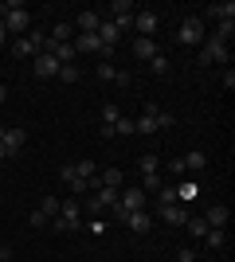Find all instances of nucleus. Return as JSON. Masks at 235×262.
<instances>
[{"instance_id":"obj_1","label":"nucleus","mask_w":235,"mask_h":262,"mask_svg":"<svg viewBox=\"0 0 235 262\" xmlns=\"http://www.w3.org/2000/svg\"><path fill=\"white\" fill-rule=\"evenodd\" d=\"M0 20H4V28L16 35H28V24H32V16H28V8H24L20 0H12V4H0Z\"/></svg>"},{"instance_id":"obj_2","label":"nucleus","mask_w":235,"mask_h":262,"mask_svg":"<svg viewBox=\"0 0 235 262\" xmlns=\"http://www.w3.org/2000/svg\"><path fill=\"white\" fill-rule=\"evenodd\" d=\"M145 208H149V196L141 188H122V192H118V204H114V215L125 219L130 211H145Z\"/></svg>"},{"instance_id":"obj_3","label":"nucleus","mask_w":235,"mask_h":262,"mask_svg":"<svg viewBox=\"0 0 235 262\" xmlns=\"http://www.w3.org/2000/svg\"><path fill=\"white\" fill-rule=\"evenodd\" d=\"M196 63H200V67L227 63V43H224V39H216V35H208V39L200 43V55H196Z\"/></svg>"},{"instance_id":"obj_4","label":"nucleus","mask_w":235,"mask_h":262,"mask_svg":"<svg viewBox=\"0 0 235 262\" xmlns=\"http://www.w3.org/2000/svg\"><path fill=\"white\" fill-rule=\"evenodd\" d=\"M44 47H47L44 32H28V35H20V39L12 43V55H16V59H28V55H39Z\"/></svg>"},{"instance_id":"obj_5","label":"nucleus","mask_w":235,"mask_h":262,"mask_svg":"<svg viewBox=\"0 0 235 262\" xmlns=\"http://www.w3.org/2000/svg\"><path fill=\"white\" fill-rule=\"evenodd\" d=\"M180 43H188V47H200L204 43V39H208V32H204V20H200V16H188V20H184V24H180Z\"/></svg>"},{"instance_id":"obj_6","label":"nucleus","mask_w":235,"mask_h":262,"mask_svg":"<svg viewBox=\"0 0 235 262\" xmlns=\"http://www.w3.org/2000/svg\"><path fill=\"white\" fill-rule=\"evenodd\" d=\"M75 51H98L102 63H106V59L114 55V47H102L98 32H78V35H75Z\"/></svg>"},{"instance_id":"obj_7","label":"nucleus","mask_w":235,"mask_h":262,"mask_svg":"<svg viewBox=\"0 0 235 262\" xmlns=\"http://www.w3.org/2000/svg\"><path fill=\"white\" fill-rule=\"evenodd\" d=\"M157 24H161V16H157V12H137V16H134V28H137V35H141V39H153Z\"/></svg>"},{"instance_id":"obj_8","label":"nucleus","mask_w":235,"mask_h":262,"mask_svg":"<svg viewBox=\"0 0 235 262\" xmlns=\"http://www.w3.org/2000/svg\"><path fill=\"white\" fill-rule=\"evenodd\" d=\"M157 110H161V106H153V102L141 110V118L134 121V133H145V137H149V133H157Z\"/></svg>"},{"instance_id":"obj_9","label":"nucleus","mask_w":235,"mask_h":262,"mask_svg":"<svg viewBox=\"0 0 235 262\" xmlns=\"http://www.w3.org/2000/svg\"><path fill=\"white\" fill-rule=\"evenodd\" d=\"M122 223H125L130 231H134V235H145V231L153 227V215H149V211H130V215H125Z\"/></svg>"},{"instance_id":"obj_10","label":"nucleus","mask_w":235,"mask_h":262,"mask_svg":"<svg viewBox=\"0 0 235 262\" xmlns=\"http://www.w3.org/2000/svg\"><path fill=\"white\" fill-rule=\"evenodd\" d=\"M35 75H39V78H59V63L47 51H39V55H35Z\"/></svg>"},{"instance_id":"obj_11","label":"nucleus","mask_w":235,"mask_h":262,"mask_svg":"<svg viewBox=\"0 0 235 262\" xmlns=\"http://www.w3.org/2000/svg\"><path fill=\"white\" fill-rule=\"evenodd\" d=\"M157 211H161V219H165L168 227H184V219H188L184 204H168V208H157Z\"/></svg>"},{"instance_id":"obj_12","label":"nucleus","mask_w":235,"mask_h":262,"mask_svg":"<svg viewBox=\"0 0 235 262\" xmlns=\"http://www.w3.org/2000/svg\"><path fill=\"white\" fill-rule=\"evenodd\" d=\"M59 180H63V184H71V192H75V196H82V192H90V180H82V176H75V168H63V172H59Z\"/></svg>"},{"instance_id":"obj_13","label":"nucleus","mask_w":235,"mask_h":262,"mask_svg":"<svg viewBox=\"0 0 235 262\" xmlns=\"http://www.w3.org/2000/svg\"><path fill=\"white\" fill-rule=\"evenodd\" d=\"M118 204V188H98V196L90 200V211H102V208H114Z\"/></svg>"},{"instance_id":"obj_14","label":"nucleus","mask_w":235,"mask_h":262,"mask_svg":"<svg viewBox=\"0 0 235 262\" xmlns=\"http://www.w3.org/2000/svg\"><path fill=\"white\" fill-rule=\"evenodd\" d=\"M98 39H102V47H118L122 32L114 28V20H102V24H98Z\"/></svg>"},{"instance_id":"obj_15","label":"nucleus","mask_w":235,"mask_h":262,"mask_svg":"<svg viewBox=\"0 0 235 262\" xmlns=\"http://www.w3.org/2000/svg\"><path fill=\"white\" fill-rule=\"evenodd\" d=\"M204 223H208L212 231H224V227H227V208H224V204H216V208H208Z\"/></svg>"},{"instance_id":"obj_16","label":"nucleus","mask_w":235,"mask_h":262,"mask_svg":"<svg viewBox=\"0 0 235 262\" xmlns=\"http://www.w3.org/2000/svg\"><path fill=\"white\" fill-rule=\"evenodd\" d=\"M24 141H28V133H24V129H8V133H4V153H20V149H24Z\"/></svg>"},{"instance_id":"obj_17","label":"nucleus","mask_w":235,"mask_h":262,"mask_svg":"<svg viewBox=\"0 0 235 262\" xmlns=\"http://www.w3.org/2000/svg\"><path fill=\"white\" fill-rule=\"evenodd\" d=\"M180 161H184V172H200L204 164H208V153H204V149H192V153H184Z\"/></svg>"},{"instance_id":"obj_18","label":"nucleus","mask_w":235,"mask_h":262,"mask_svg":"<svg viewBox=\"0 0 235 262\" xmlns=\"http://www.w3.org/2000/svg\"><path fill=\"white\" fill-rule=\"evenodd\" d=\"M78 32H98V24H102V16L98 12H78Z\"/></svg>"},{"instance_id":"obj_19","label":"nucleus","mask_w":235,"mask_h":262,"mask_svg":"<svg viewBox=\"0 0 235 262\" xmlns=\"http://www.w3.org/2000/svg\"><path fill=\"white\" fill-rule=\"evenodd\" d=\"M157 168H161V161H157V153H141V157H137V172H141V176H153Z\"/></svg>"},{"instance_id":"obj_20","label":"nucleus","mask_w":235,"mask_h":262,"mask_svg":"<svg viewBox=\"0 0 235 262\" xmlns=\"http://www.w3.org/2000/svg\"><path fill=\"white\" fill-rule=\"evenodd\" d=\"M59 219H67L71 231L78 227V204H75V200H63V208H59Z\"/></svg>"},{"instance_id":"obj_21","label":"nucleus","mask_w":235,"mask_h":262,"mask_svg":"<svg viewBox=\"0 0 235 262\" xmlns=\"http://www.w3.org/2000/svg\"><path fill=\"white\" fill-rule=\"evenodd\" d=\"M134 55H137V59H145V63H149V59H153V55H157V43H153V39H141V35H137V43H134Z\"/></svg>"},{"instance_id":"obj_22","label":"nucleus","mask_w":235,"mask_h":262,"mask_svg":"<svg viewBox=\"0 0 235 262\" xmlns=\"http://www.w3.org/2000/svg\"><path fill=\"white\" fill-rule=\"evenodd\" d=\"M208 16H212V20H235V4L231 0H227V4H212Z\"/></svg>"},{"instance_id":"obj_23","label":"nucleus","mask_w":235,"mask_h":262,"mask_svg":"<svg viewBox=\"0 0 235 262\" xmlns=\"http://www.w3.org/2000/svg\"><path fill=\"white\" fill-rule=\"evenodd\" d=\"M184 227H188L192 235H196V239H204V235L212 231V227H208V223H204V215H188V219H184Z\"/></svg>"},{"instance_id":"obj_24","label":"nucleus","mask_w":235,"mask_h":262,"mask_svg":"<svg viewBox=\"0 0 235 262\" xmlns=\"http://www.w3.org/2000/svg\"><path fill=\"white\" fill-rule=\"evenodd\" d=\"M59 208H63V200H59V196H44V200H39V211H44L47 219H55Z\"/></svg>"},{"instance_id":"obj_25","label":"nucleus","mask_w":235,"mask_h":262,"mask_svg":"<svg viewBox=\"0 0 235 262\" xmlns=\"http://www.w3.org/2000/svg\"><path fill=\"white\" fill-rule=\"evenodd\" d=\"M161 172H153V176H141V192H145V196H157V192H161Z\"/></svg>"},{"instance_id":"obj_26","label":"nucleus","mask_w":235,"mask_h":262,"mask_svg":"<svg viewBox=\"0 0 235 262\" xmlns=\"http://www.w3.org/2000/svg\"><path fill=\"white\" fill-rule=\"evenodd\" d=\"M71 168H75V176H82V180H90V176L98 172V164L90 161V157H87V161H75V164H71Z\"/></svg>"},{"instance_id":"obj_27","label":"nucleus","mask_w":235,"mask_h":262,"mask_svg":"<svg viewBox=\"0 0 235 262\" xmlns=\"http://www.w3.org/2000/svg\"><path fill=\"white\" fill-rule=\"evenodd\" d=\"M47 39H51V43H67V39H71V24H55Z\"/></svg>"},{"instance_id":"obj_28","label":"nucleus","mask_w":235,"mask_h":262,"mask_svg":"<svg viewBox=\"0 0 235 262\" xmlns=\"http://www.w3.org/2000/svg\"><path fill=\"white\" fill-rule=\"evenodd\" d=\"M118 118H122V110L114 106V102H106V106H102V125H110V129H114V121H118Z\"/></svg>"},{"instance_id":"obj_29","label":"nucleus","mask_w":235,"mask_h":262,"mask_svg":"<svg viewBox=\"0 0 235 262\" xmlns=\"http://www.w3.org/2000/svg\"><path fill=\"white\" fill-rule=\"evenodd\" d=\"M110 12H114V20H122V16H134V4L130 0H114Z\"/></svg>"},{"instance_id":"obj_30","label":"nucleus","mask_w":235,"mask_h":262,"mask_svg":"<svg viewBox=\"0 0 235 262\" xmlns=\"http://www.w3.org/2000/svg\"><path fill=\"white\" fill-rule=\"evenodd\" d=\"M184 200H196V184H192V180H184V184L177 188V204H184Z\"/></svg>"},{"instance_id":"obj_31","label":"nucleus","mask_w":235,"mask_h":262,"mask_svg":"<svg viewBox=\"0 0 235 262\" xmlns=\"http://www.w3.org/2000/svg\"><path fill=\"white\" fill-rule=\"evenodd\" d=\"M168 204H177V188H161L157 192V208H168Z\"/></svg>"},{"instance_id":"obj_32","label":"nucleus","mask_w":235,"mask_h":262,"mask_svg":"<svg viewBox=\"0 0 235 262\" xmlns=\"http://www.w3.org/2000/svg\"><path fill=\"white\" fill-rule=\"evenodd\" d=\"M231 35H235V20H220V28H216V39H224V43H227Z\"/></svg>"},{"instance_id":"obj_33","label":"nucleus","mask_w":235,"mask_h":262,"mask_svg":"<svg viewBox=\"0 0 235 262\" xmlns=\"http://www.w3.org/2000/svg\"><path fill=\"white\" fill-rule=\"evenodd\" d=\"M94 75H98L102 82H110V78L118 75V67H114V63H98V71H94Z\"/></svg>"},{"instance_id":"obj_34","label":"nucleus","mask_w":235,"mask_h":262,"mask_svg":"<svg viewBox=\"0 0 235 262\" xmlns=\"http://www.w3.org/2000/svg\"><path fill=\"white\" fill-rule=\"evenodd\" d=\"M59 78H63V82H78V67H75V63L59 67Z\"/></svg>"},{"instance_id":"obj_35","label":"nucleus","mask_w":235,"mask_h":262,"mask_svg":"<svg viewBox=\"0 0 235 262\" xmlns=\"http://www.w3.org/2000/svg\"><path fill=\"white\" fill-rule=\"evenodd\" d=\"M173 125H177V118L165 114V110H157V129H173Z\"/></svg>"},{"instance_id":"obj_36","label":"nucleus","mask_w":235,"mask_h":262,"mask_svg":"<svg viewBox=\"0 0 235 262\" xmlns=\"http://www.w3.org/2000/svg\"><path fill=\"white\" fill-rule=\"evenodd\" d=\"M204 239H208V247H216V251H220V247L227 243V235H224V231H208Z\"/></svg>"},{"instance_id":"obj_37","label":"nucleus","mask_w":235,"mask_h":262,"mask_svg":"<svg viewBox=\"0 0 235 262\" xmlns=\"http://www.w3.org/2000/svg\"><path fill=\"white\" fill-rule=\"evenodd\" d=\"M149 67H153L157 75H168V59H165V55H153V59H149Z\"/></svg>"},{"instance_id":"obj_38","label":"nucleus","mask_w":235,"mask_h":262,"mask_svg":"<svg viewBox=\"0 0 235 262\" xmlns=\"http://www.w3.org/2000/svg\"><path fill=\"white\" fill-rule=\"evenodd\" d=\"M114 133L130 137V133H134V121H130V118H118V121H114Z\"/></svg>"},{"instance_id":"obj_39","label":"nucleus","mask_w":235,"mask_h":262,"mask_svg":"<svg viewBox=\"0 0 235 262\" xmlns=\"http://www.w3.org/2000/svg\"><path fill=\"white\" fill-rule=\"evenodd\" d=\"M47 223H51V219H47V215H44V211L35 208V211H32V227H47Z\"/></svg>"},{"instance_id":"obj_40","label":"nucleus","mask_w":235,"mask_h":262,"mask_svg":"<svg viewBox=\"0 0 235 262\" xmlns=\"http://www.w3.org/2000/svg\"><path fill=\"white\" fill-rule=\"evenodd\" d=\"M177 262H196V251H188V247H184V251H177Z\"/></svg>"},{"instance_id":"obj_41","label":"nucleus","mask_w":235,"mask_h":262,"mask_svg":"<svg viewBox=\"0 0 235 262\" xmlns=\"http://www.w3.org/2000/svg\"><path fill=\"white\" fill-rule=\"evenodd\" d=\"M114 82H118V86H130L134 78H130V71H118V75H114Z\"/></svg>"},{"instance_id":"obj_42","label":"nucleus","mask_w":235,"mask_h":262,"mask_svg":"<svg viewBox=\"0 0 235 262\" xmlns=\"http://www.w3.org/2000/svg\"><path fill=\"white\" fill-rule=\"evenodd\" d=\"M8 43V28H4V20H0V47Z\"/></svg>"},{"instance_id":"obj_43","label":"nucleus","mask_w":235,"mask_h":262,"mask_svg":"<svg viewBox=\"0 0 235 262\" xmlns=\"http://www.w3.org/2000/svg\"><path fill=\"white\" fill-rule=\"evenodd\" d=\"M4 102H8V86H4V82H0V106H4Z\"/></svg>"},{"instance_id":"obj_44","label":"nucleus","mask_w":235,"mask_h":262,"mask_svg":"<svg viewBox=\"0 0 235 262\" xmlns=\"http://www.w3.org/2000/svg\"><path fill=\"white\" fill-rule=\"evenodd\" d=\"M12 258V251H8V247H0V262H8Z\"/></svg>"},{"instance_id":"obj_45","label":"nucleus","mask_w":235,"mask_h":262,"mask_svg":"<svg viewBox=\"0 0 235 262\" xmlns=\"http://www.w3.org/2000/svg\"><path fill=\"white\" fill-rule=\"evenodd\" d=\"M4 133H8V125H0V141H4Z\"/></svg>"},{"instance_id":"obj_46","label":"nucleus","mask_w":235,"mask_h":262,"mask_svg":"<svg viewBox=\"0 0 235 262\" xmlns=\"http://www.w3.org/2000/svg\"><path fill=\"white\" fill-rule=\"evenodd\" d=\"M4 157H8V153H4V141H0V161H4Z\"/></svg>"},{"instance_id":"obj_47","label":"nucleus","mask_w":235,"mask_h":262,"mask_svg":"<svg viewBox=\"0 0 235 262\" xmlns=\"http://www.w3.org/2000/svg\"><path fill=\"white\" fill-rule=\"evenodd\" d=\"M0 247H4V243H0Z\"/></svg>"}]
</instances>
